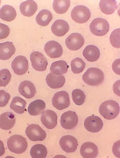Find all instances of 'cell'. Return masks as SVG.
<instances>
[{
    "label": "cell",
    "instance_id": "obj_1",
    "mask_svg": "<svg viewBox=\"0 0 120 158\" xmlns=\"http://www.w3.org/2000/svg\"><path fill=\"white\" fill-rule=\"evenodd\" d=\"M100 114L108 120L114 119L118 116L120 111L118 102L113 100H108L103 102L99 108Z\"/></svg>",
    "mask_w": 120,
    "mask_h": 158
},
{
    "label": "cell",
    "instance_id": "obj_2",
    "mask_svg": "<svg viewBox=\"0 0 120 158\" xmlns=\"http://www.w3.org/2000/svg\"><path fill=\"white\" fill-rule=\"evenodd\" d=\"M83 80L87 84L92 86H98L103 83L104 74L100 69L90 68L87 70L82 77Z\"/></svg>",
    "mask_w": 120,
    "mask_h": 158
},
{
    "label": "cell",
    "instance_id": "obj_3",
    "mask_svg": "<svg viewBox=\"0 0 120 158\" xmlns=\"http://www.w3.org/2000/svg\"><path fill=\"white\" fill-rule=\"evenodd\" d=\"M7 144L9 150L12 152L17 154L24 152L28 146L25 138L19 135L11 136L8 139Z\"/></svg>",
    "mask_w": 120,
    "mask_h": 158
},
{
    "label": "cell",
    "instance_id": "obj_4",
    "mask_svg": "<svg viewBox=\"0 0 120 158\" xmlns=\"http://www.w3.org/2000/svg\"><path fill=\"white\" fill-rule=\"evenodd\" d=\"M71 16L75 22L82 24L88 22L91 18V13L89 8L85 6L78 5L73 9Z\"/></svg>",
    "mask_w": 120,
    "mask_h": 158
},
{
    "label": "cell",
    "instance_id": "obj_5",
    "mask_svg": "<svg viewBox=\"0 0 120 158\" xmlns=\"http://www.w3.org/2000/svg\"><path fill=\"white\" fill-rule=\"evenodd\" d=\"M90 29L94 35L103 36L109 32L110 25L106 20L98 18L92 20L90 25Z\"/></svg>",
    "mask_w": 120,
    "mask_h": 158
},
{
    "label": "cell",
    "instance_id": "obj_6",
    "mask_svg": "<svg viewBox=\"0 0 120 158\" xmlns=\"http://www.w3.org/2000/svg\"><path fill=\"white\" fill-rule=\"evenodd\" d=\"M26 133L30 140L33 141H43L46 137V131L39 125L36 124L28 126Z\"/></svg>",
    "mask_w": 120,
    "mask_h": 158
},
{
    "label": "cell",
    "instance_id": "obj_7",
    "mask_svg": "<svg viewBox=\"0 0 120 158\" xmlns=\"http://www.w3.org/2000/svg\"><path fill=\"white\" fill-rule=\"evenodd\" d=\"M52 104L54 107L59 110L68 108L70 105L69 94L64 91L57 92L53 97Z\"/></svg>",
    "mask_w": 120,
    "mask_h": 158
},
{
    "label": "cell",
    "instance_id": "obj_8",
    "mask_svg": "<svg viewBox=\"0 0 120 158\" xmlns=\"http://www.w3.org/2000/svg\"><path fill=\"white\" fill-rule=\"evenodd\" d=\"M32 66L35 70L42 72L46 71L48 65V62L43 54L38 51L32 52L30 56Z\"/></svg>",
    "mask_w": 120,
    "mask_h": 158
},
{
    "label": "cell",
    "instance_id": "obj_9",
    "mask_svg": "<svg viewBox=\"0 0 120 158\" xmlns=\"http://www.w3.org/2000/svg\"><path fill=\"white\" fill-rule=\"evenodd\" d=\"M78 122V118L75 112L68 111L64 112L61 115V125L65 129H73L77 126Z\"/></svg>",
    "mask_w": 120,
    "mask_h": 158
},
{
    "label": "cell",
    "instance_id": "obj_10",
    "mask_svg": "<svg viewBox=\"0 0 120 158\" xmlns=\"http://www.w3.org/2000/svg\"><path fill=\"white\" fill-rule=\"evenodd\" d=\"M29 67L28 60L23 56H17L11 63V68L17 75L25 74L27 72Z\"/></svg>",
    "mask_w": 120,
    "mask_h": 158
},
{
    "label": "cell",
    "instance_id": "obj_11",
    "mask_svg": "<svg viewBox=\"0 0 120 158\" xmlns=\"http://www.w3.org/2000/svg\"><path fill=\"white\" fill-rule=\"evenodd\" d=\"M85 43L83 36L79 33H74L66 40V46L71 51H77L82 48Z\"/></svg>",
    "mask_w": 120,
    "mask_h": 158
},
{
    "label": "cell",
    "instance_id": "obj_12",
    "mask_svg": "<svg viewBox=\"0 0 120 158\" xmlns=\"http://www.w3.org/2000/svg\"><path fill=\"white\" fill-rule=\"evenodd\" d=\"M59 144L63 150L68 153L74 152L79 145L76 138L68 135L62 137L59 141Z\"/></svg>",
    "mask_w": 120,
    "mask_h": 158
},
{
    "label": "cell",
    "instance_id": "obj_13",
    "mask_svg": "<svg viewBox=\"0 0 120 158\" xmlns=\"http://www.w3.org/2000/svg\"><path fill=\"white\" fill-rule=\"evenodd\" d=\"M84 125L88 131L97 133L100 131L103 128V123L100 117L92 115L86 118L84 121Z\"/></svg>",
    "mask_w": 120,
    "mask_h": 158
},
{
    "label": "cell",
    "instance_id": "obj_14",
    "mask_svg": "<svg viewBox=\"0 0 120 158\" xmlns=\"http://www.w3.org/2000/svg\"><path fill=\"white\" fill-rule=\"evenodd\" d=\"M58 115L52 110H48L44 111L41 115L42 123L47 129H52L58 124Z\"/></svg>",
    "mask_w": 120,
    "mask_h": 158
},
{
    "label": "cell",
    "instance_id": "obj_15",
    "mask_svg": "<svg viewBox=\"0 0 120 158\" xmlns=\"http://www.w3.org/2000/svg\"><path fill=\"white\" fill-rule=\"evenodd\" d=\"M44 50L47 55L53 59L61 57L63 53L61 45L55 41H50L47 42L45 45Z\"/></svg>",
    "mask_w": 120,
    "mask_h": 158
},
{
    "label": "cell",
    "instance_id": "obj_16",
    "mask_svg": "<svg viewBox=\"0 0 120 158\" xmlns=\"http://www.w3.org/2000/svg\"><path fill=\"white\" fill-rule=\"evenodd\" d=\"M80 152L84 158H95L98 154V149L97 145L93 143L86 142L81 147Z\"/></svg>",
    "mask_w": 120,
    "mask_h": 158
},
{
    "label": "cell",
    "instance_id": "obj_17",
    "mask_svg": "<svg viewBox=\"0 0 120 158\" xmlns=\"http://www.w3.org/2000/svg\"><path fill=\"white\" fill-rule=\"evenodd\" d=\"M19 91L22 96L27 99H31L36 93V88L34 84L28 81L22 82L19 85Z\"/></svg>",
    "mask_w": 120,
    "mask_h": 158
},
{
    "label": "cell",
    "instance_id": "obj_18",
    "mask_svg": "<svg viewBox=\"0 0 120 158\" xmlns=\"http://www.w3.org/2000/svg\"><path fill=\"white\" fill-rule=\"evenodd\" d=\"M70 26L66 22L59 19L55 21L51 27V31L53 34L59 37L64 36L69 31Z\"/></svg>",
    "mask_w": 120,
    "mask_h": 158
},
{
    "label": "cell",
    "instance_id": "obj_19",
    "mask_svg": "<svg viewBox=\"0 0 120 158\" xmlns=\"http://www.w3.org/2000/svg\"><path fill=\"white\" fill-rule=\"evenodd\" d=\"M15 52L16 48L12 42L7 41L0 43V60H9Z\"/></svg>",
    "mask_w": 120,
    "mask_h": 158
},
{
    "label": "cell",
    "instance_id": "obj_20",
    "mask_svg": "<svg viewBox=\"0 0 120 158\" xmlns=\"http://www.w3.org/2000/svg\"><path fill=\"white\" fill-rule=\"evenodd\" d=\"M16 123L14 114L11 112H6L0 115V128L2 130H10Z\"/></svg>",
    "mask_w": 120,
    "mask_h": 158
},
{
    "label": "cell",
    "instance_id": "obj_21",
    "mask_svg": "<svg viewBox=\"0 0 120 158\" xmlns=\"http://www.w3.org/2000/svg\"><path fill=\"white\" fill-rule=\"evenodd\" d=\"M38 8L37 3L32 0L23 2L20 6L21 13L24 16L28 17L33 16L37 11Z\"/></svg>",
    "mask_w": 120,
    "mask_h": 158
},
{
    "label": "cell",
    "instance_id": "obj_22",
    "mask_svg": "<svg viewBox=\"0 0 120 158\" xmlns=\"http://www.w3.org/2000/svg\"><path fill=\"white\" fill-rule=\"evenodd\" d=\"M83 55L85 58L90 62H94L97 60L100 57L99 50L94 45L86 46L83 52Z\"/></svg>",
    "mask_w": 120,
    "mask_h": 158
},
{
    "label": "cell",
    "instance_id": "obj_23",
    "mask_svg": "<svg viewBox=\"0 0 120 158\" xmlns=\"http://www.w3.org/2000/svg\"><path fill=\"white\" fill-rule=\"evenodd\" d=\"M66 81L64 76H57L50 73L47 76L46 81L48 85L52 89H58L64 85Z\"/></svg>",
    "mask_w": 120,
    "mask_h": 158
},
{
    "label": "cell",
    "instance_id": "obj_24",
    "mask_svg": "<svg viewBox=\"0 0 120 158\" xmlns=\"http://www.w3.org/2000/svg\"><path fill=\"white\" fill-rule=\"evenodd\" d=\"M17 16L16 10L12 6L5 5L0 9V18L7 22H10L15 19Z\"/></svg>",
    "mask_w": 120,
    "mask_h": 158
},
{
    "label": "cell",
    "instance_id": "obj_25",
    "mask_svg": "<svg viewBox=\"0 0 120 158\" xmlns=\"http://www.w3.org/2000/svg\"><path fill=\"white\" fill-rule=\"evenodd\" d=\"M46 108V103L42 100H36L29 104L28 111L30 114L35 116L42 113Z\"/></svg>",
    "mask_w": 120,
    "mask_h": 158
},
{
    "label": "cell",
    "instance_id": "obj_26",
    "mask_svg": "<svg viewBox=\"0 0 120 158\" xmlns=\"http://www.w3.org/2000/svg\"><path fill=\"white\" fill-rule=\"evenodd\" d=\"M69 68V66L66 61L60 60L53 63L50 70L53 74L60 76L66 73Z\"/></svg>",
    "mask_w": 120,
    "mask_h": 158
},
{
    "label": "cell",
    "instance_id": "obj_27",
    "mask_svg": "<svg viewBox=\"0 0 120 158\" xmlns=\"http://www.w3.org/2000/svg\"><path fill=\"white\" fill-rule=\"evenodd\" d=\"M100 10L102 13L106 15H111L114 13L118 8L117 3L115 0L105 1L101 0L99 3Z\"/></svg>",
    "mask_w": 120,
    "mask_h": 158
},
{
    "label": "cell",
    "instance_id": "obj_28",
    "mask_svg": "<svg viewBox=\"0 0 120 158\" xmlns=\"http://www.w3.org/2000/svg\"><path fill=\"white\" fill-rule=\"evenodd\" d=\"M53 17L52 14L50 11L44 10H41L37 15L36 20L39 25L45 27L49 25Z\"/></svg>",
    "mask_w": 120,
    "mask_h": 158
},
{
    "label": "cell",
    "instance_id": "obj_29",
    "mask_svg": "<svg viewBox=\"0 0 120 158\" xmlns=\"http://www.w3.org/2000/svg\"><path fill=\"white\" fill-rule=\"evenodd\" d=\"M26 102L19 97H16L12 100L10 105V108L15 112L19 114L25 112Z\"/></svg>",
    "mask_w": 120,
    "mask_h": 158
},
{
    "label": "cell",
    "instance_id": "obj_30",
    "mask_svg": "<svg viewBox=\"0 0 120 158\" xmlns=\"http://www.w3.org/2000/svg\"><path fill=\"white\" fill-rule=\"evenodd\" d=\"M30 155L33 158H46L47 154V148L42 144H37L32 147L31 149Z\"/></svg>",
    "mask_w": 120,
    "mask_h": 158
},
{
    "label": "cell",
    "instance_id": "obj_31",
    "mask_svg": "<svg viewBox=\"0 0 120 158\" xmlns=\"http://www.w3.org/2000/svg\"><path fill=\"white\" fill-rule=\"evenodd\" d=\"M70 5V1H54L53 6L54 10L57 13L59 14H65L66 12Z\"/></svg>",
    "mask_w": 120,
    "mask_h": 158
},
{
    "label": "cell",
    "instance_id": "obj_32",
    "mask_svg": "<svg viewBox=\"0 0 120 158\" xmlns=\"http://www.w3.org/2000/svg\"><path fill=\"white\" fill-rule=\"evenodd\" d=\"M71 69L74 74H78L82 72L86 67V63L80 58L77 57L72 60Z\"/></svg>",
    "mask_w": 120,
    "mask_h": 158
},
{
    "label": "cell",
    "instance_id": "obj_33",
    "mask_svg": "<svg viewBox=\"0 0 120 158\" xmlns=\"http://www.w3.org/2000/svg\"><path fill=\"white\" fill-rule=\"evenodd\" d=\"M72 97L74 102L77 105H82L85 101V93L82 90L79 89L73 91L72 93Z\"/></svg>",
    "mask_w": 120,
    "mask_h": 158
},
{
    "label": "cell",
    "instance_id": "obj_34",
    "mask_svg": "<svg viewBox=\"0 0 120 158\" xmlns=\"http://www.w3.org/2000/svg\"><path fill=\"white\" fill-rule=\"evenodd\" d=\"M11 74L7 69H4L0 71V87H6L10 82Z\"/></svg>",
    "mask_w": 120,
    "mask_h": 158
},
{
    "label": "cell",
    "instance_id": "obj_35",
    "mask_svg": "<svg viewBox=\"0 0 120 158\" xmlns=\"http://www.w3.org/2000/svg\"><path fill=\"white\" fill-rule=\"evenodd\" d=\"M120 29H117L114 30L110 36V41L112 46L116 48H119Z\"/></svg>",
    "mask_w": 120,
    "mask_h": 158
},
{
    "label": "cell",
    "instance_id": "obj_36",
    "mask_svg": "<svg viewBox=\"0 0 120 158\" xmlns=\"http://www.w3.org/2000/svg\"><path fill=\"white\" fill-rule=\"evenodd\" d=\"M10 96L4 90H0V107H4L8 104Z\"/></svg>",
    "mask_w": 120,
    "mask_h": 158
},
{
    "label": "cell",
    "instance_id": "obj_37",
    "mask_svg": "<svg viewBox=\"0 0 120 158\" xmlns=\"http://www.w3.org/2000/svg\"><path fill=\"white\" fill-rule=\"evenodd\" d=\"M10 32V30L8 26L0 23V40L7 38Z\"/></svg>",
    "mask_w": 120,
    "mask_h": 158
},
{
    "label": "cell",
    "instance_id": "obj_38",
    "mask_svg": "<svg viewBox=\"0 0 120 158\" xmlns=\"http://www.w3.org/2000/svg\"><path fill=\"white\" fill-rule=\"evenodd\" d=\"M120 59H117L112 64V69L117 74L120 75Z\"/></svg>",
    "mask_w": 120,
    "mask_h": 158
},
{
    "label": "cell",
    "instance_id": "obj_39",
    "mask_svg": "<svg viewBox=\"0 0 120 158\" xmlns=\"http://www.w3.org/2000/svg\"><path fill=\"white\" fill-rule=\"evenodd\" d=\"M5 148L3 142L0 140V157L2 156L5 154Z\"/></svg>",
    "mask_w": 120,
    "mask_h": 158
},
{
    "label": "cell",
    "instance_id": "obj_40",
    "mask_svg": "<svg viewBox=\"0 0 120 158\" xmlns=\"http://www.w3.org/2000/svg\"><path fill=\"white\" fill-rule=\"evenodd\" d=\"M1 1H0V5H1Z\"/></svg>",
    "mask_w": 120,
    "mask_h": 158
}]
</instances>
